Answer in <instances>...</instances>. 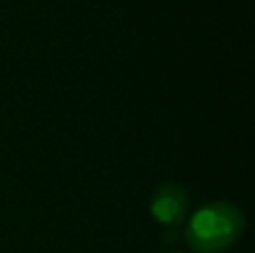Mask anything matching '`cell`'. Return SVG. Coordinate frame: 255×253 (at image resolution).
I'll return each instance as SVG.
<instances>
[{"instance_id": "2", "label": "cell", "mask_w": 255, "mask_h": 253, "mask_svg": "<svg viewBox=\"0 0 255 253\" xmlns=\"http://www.w3.org/2000/svg\"><path fill=\"white\" fill-rule=\"evenodd\" d=\"M154 220L166 227H175V224L184 222L186 211H188V200L186 193L175 184H163L157 188L152 195V204H150Z\"/></svg>"}, {"instance_id": "1", "label": "cell", "mask_w": 255, "mask_h": 253, "mask_svg": "<svg viewBox=\"0 0 255 253\" xmlns=\"http://www.w3.org/2000/svg\"><path fill=\"white\" fill-rule=\"evenodd\" d=\"M242 231V213L226 202H215L190 218L186 229V240L199 253L224 251L235 242Z\"/></svg>"}]
</instances>
